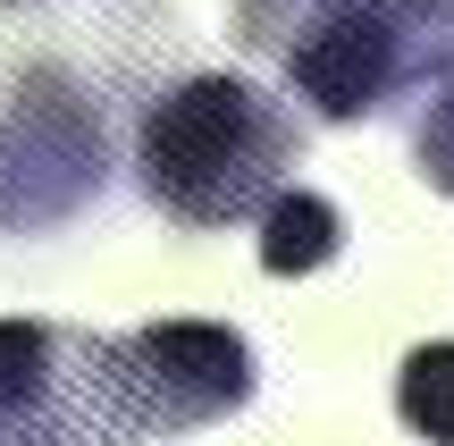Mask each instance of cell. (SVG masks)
I'll list each match as a JSON object with an SVG mask.
<instances>
[{
  "mask_svg": "<svg viewBox=\"0 0 454 446\" xmlns=\"http://www.w3.org/2000/svg\"><path fill=\"white\" fill-rule=\"evenodd\" d=\"M412 160H421V177L454 202V84L429 101L421 118H412Z\"/></svg>",
  "mask_w": 454,
  "mask_h": 446,
  "instance_id": "8",
  "label": "cell"
},
{
  "mask_svg": "<svg viewBox=\"0 0 454 446\" xmlns=\"http://www.w3.org/2000/svg\"><path fill=\"white\" fill-rule=\"evenodd\" d=\"M278 59H286V84L320 118H337V127L387 110V101L429 67L421 51H412V34L387 26L379 9H320V17H303Z\"/></svg>",
  "mask_w": 454,
  "mask_h": 446,
  "instance_id": "4",
  "label": "cell"
},
{
  "mask_svg": "<svg viewBox=\"0 0 454 446\" xmlns=\"http://www.w3.org/2000/svg\"><path fill=\"white\" fill-rule=\"evenodd\" d=\"M118 387H127V413L152 446L236 413L253 396V346L219 320H152V329L118 337Z\"/></svg>",
  "mask_w": 454,
  "mask_h": 446,
  "instance_id": "3",
  "label": "cell"
},
{
  "mask_svg": "<svg viewBox=\"0 0 454 446\" xmlns=\"http://www.w3.org/2000/svg\"><path fill=\"white\" fill-rule=\"evenodd\" d=\"M294 160H303V127L278 110L261 84L244 76H185L135 127V185L160 219L177 228H236V219H270L294 194Z\"/></svg>",
  "mask_w": 454,
  "mask_h": 446,
  "instance_id": "1",
  "label": "cell"
},
{
  "mask_svg": "<svg viewBox=\"0 0 454 446\" xmlns=\"http://www.w3.org/2000/svg\"><path fill=\"white\" fill-rule=\"evenodd\" d=\"M0 9H17V0H0Z\"/></svg>",
  "mask_w": 454,
  "mask_h": 446,
  "instance_id": "9",
  "label": "cell"
},
{
  "mask_svg": "<svg viewBox=\"0 0 454 446\" xmlns=\"http://www.w3.org/2000/svg\"><path fill=\"white\" fill-rule=\"evenodd\" d=\"M337 253H345V219H337L328 194H303V185H294V194L261 219V270H270V278H311V270H328Z\"/></svg>",
  "mask_w": 454,
  "mask_h": 446,
  "instance_id": "6",
  "label": "cell"
},
{
  "mask_svg": "<svg viewBox=\"0 0 454 446\" xmlns=\"http://www.w3.org/2000/svg\"><path fill=\"white\" fill-rule=\"evenodd\" d=\"M101 194V110L59 67H26L0 101V228H59Z\"/></svg>",
  "mask_w": 454,
  "mask_h": 446,
  "instance_id": "2",
  "label": "cell"
},
{
  "mask_svg": "<svg viewBox=\"0 0 454 446\" xmlns=\"http://www.w3.org/2000/svg\"><path fill=\"white\" fill-rule=\"evenodd\" d=\"M59 354H67V329L0 320V446H43L51 404H59Z\"/></svg>",
  "mask_w": 454,
  "mask_h": 446,
  "instance_id": "5",
  "label": "cell"
},
{
  "mask_svg": "<svg viewBox=\"0 0 454 446\" xmlns=\"http://www.w3.org/2000/svg\"><path fill=\"white\" fill-rule=\"evenodd\" d=\"M395 413H404L412 438L454 446V337H429V346L404 354V371H395Z\"/></svg>",
  "mask_w": 454,
  "mask_h": 446,
  "instance_id": "7",
  "label": "cell"
}]
</instances>
